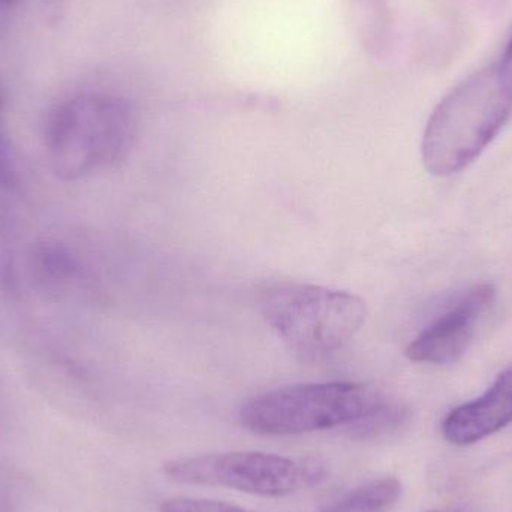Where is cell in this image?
I'll use <instances>...</instances> for the list:
<instances>
[{"label": "cell", "mask_w": 512, "mask_h": 512, "mask_svg": "<svg viewBox=\"0 0 512 512\" xmlns=\"http://www.w3.org/2000/svg\"><path fill=\"white\" fill-rule=\"evenodd\" d=\"M137 129V111L123 96L98 90L75 93L45 117V161L62 182L87 179L125 159Z\"/></svg>", "instance_id": "cell-1"}, {"label": "cell", "mask_w": 512, "mask_h": 512, "mask_svg": "<svg viewBox=\"0 0 512 512\" xmlns=\"http://www.w3.org/2000/svg\"><path fill=\"white\" fill-rule=\"evenodd\" d=\"M512 116V92L498 63L457 84L433 110L424 129L421 155L433 176L468 168L498 137Z\"/></svg>", "instance_id": "cell-2"}, {"label": "cell", "mask_w": 512, "mask_h": 512, "mask_svg": "<svg viewBox=\"0 0 512 512\" xmlns=\"http://www.w3.org/2000/svg\"><path fill=\"white\" fill-rule=\"evenodd\" d=\"M259 309L286 348L304 361L342 351L366 324L363 298L307 283H276L264 289Z\"/></svg>", "instance_id": "cell-3"}, {"label": "cell", "mask_w": 512, "mask_h": 512, "mask_svg": "<svg viewBox=\"0 0 512 512\" xmlns=\"http://www.w3.org/2000/svg\"><path fill=\"white\" fill-rule=\"evenodd\" d=\"M388 397L358 382L289 385L248 400L240 409V423L255 435H306L351 427Z\"/></svg>", "instance_id": "cell-4"}, {"label": "cell", "mask_w": 512, "mask_h": 512, "mask_svg": "<svg viewBox=\"0 0 512 512\" xmlns=\"http://www.w3.org/2000/svg\"><path fill=\"white\" fill-rule=\"evenodd\" d=\"M162 474L188 486L224 487L261 498H288L327 478L325 463L261 451H230L180 457L162 465Z\"/></svg>", "instance_id": "cell-5"}, {"label": "cell", "mask_w": 512, "mask_h": 512, "mask_svg": "<svg viewBox=\"0 0 512 512\" xmlns=\"http://www.w3.org/2000/svg\"><path fill=\"white\" fill-rule=\"evenodd\" d=\"M495 300V286L490 283L472 286L409 343L406 358L414 363L438 366L456 363L471 346L478 319Z\"/></svg>", "instance_id": "cell-6"}, {"label": "cell", "mask_w": 512, "mask_h": 512, "mask_svg": "<svg viewBox=\"0 0 512 512\" xmlns=\"http://www.w3.org/2000/svg\"><path fill=\"white\" fill-rule=\"evenodd\" d=\"M511 421L512 370H507L480 399L451 411L442 423V433L451 444L466 447L495 435Z\"/></svg>", "instance_id": "cell-7"}, {"label": "cell", "mask_w": 512, "mask_h": 512, "mask_svg": "<svg viewBox=\"0 0 512 512\" xmlns=\"http://www.w3.org/2000/svg\"><path fill=\"white\" fill-rule=\"evenodd\" d=\"M402 492L397 478H375L328 502L321 512H387L399 502Z\"/></svg>", "instance_id": "cell-8"}, {"label": "cell", "mask_w": 512, "mask_h": 512, "mask_svg": "<svg viewBox=\"0 0 512 512\" xmlns=\"http://www.w3.org/2000/svg\"><path fill=\"white\" fill-rule=\"evenodd\" d=\"M411 418V411L405 403L388 397L375 411L349 427V435L358 441H373L384 438L402 429Z\"/></svg>", "instance_id": "cell-9"}, {"label": "cell", "mask_w": 512, "mask_h": 512, "mask_svg": "<svg viewBox=\"0 0 512 512\" xmlns=\"http://www.w3.org/2000/svg\"><path fill=\"white\" fill-rule=\"evenodd\" d=\"M159 512H254L243 510L237 505L213 499L171 498L159 508Z\"/></svg>", "instance_id": "cell-10"}, {"label": "cell", "mask_w": 512, "mask_h": 512, "mask_svg": "<svg viewBox=\"0 0 512 512\" xmlns=\"http://www.w3.org/2000/svg\"><path fill=\"white\" fill-rule=\"evenodd\" d=\"M498 69L505 86L512 92V35L504 54H502L501 62L498 63Z\"/></svg>", "instance_id": "cell-11"}, {"label": "cell", "mask_w": 512, "mask_h": 512, "mask_svg": "<svg viewBox=\"0 0 512 512\" xmlns=\"http://www.w3.org/2000/svg\"><path fill=\"white\" fill-rule=\"evenodd\" d=\"M0 512H17V501L12 487L6 483H0Z\"/></svg>", "instance_id": "cell-12"}, {"label": "cell", "mask_w": 512, "mask_h": 512, "mask_svg": "<svg viewBox=\"0 0 512 512\" xmlns=\"http://www.w3.org/2000/svg\"><path fill=\"white\" fill-rule=\"evenodd\" d=\"M9 421V403L8 397H6L5 390L0 385V430L5 429L6 424Z\"/></svg>", "instance_id": "cell-13"}, {"label": "cell", "mask_w": 512, "mask_h": 512, "mask_svg": "<svg viewBox=\"0 0 512 512\" xmlns=\"http://www.w3.org/2000/svg\"><path fill=\"white\" fill-rule=\"evenodd\" d=\"M17 2L18 0H0V6H12Z\"/></svg>", "instance_id": "cell-14"}, {"label": "cell", "mask_w": 512, "mask_h": 512, "mask_svg": "<svg viewBox=\"0 0 512 512\" xmlns=\"http://www.w3.org/2000/svg\"><path fill=\"white\" fill-rule=\"evenodd\" d=\"M435 512H442V511H435Z\"/></svg>", "instance_id": "cell-15"}]
</instances>
